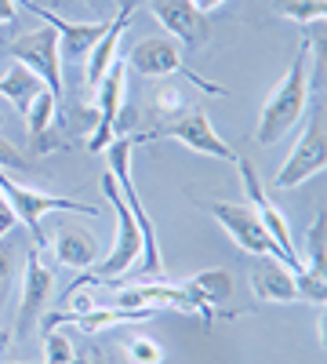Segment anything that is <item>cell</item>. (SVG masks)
Here are the masks:
<instances>
[{
	"label": "cell",
	"instance_id": "cell-11",
	"mask_svg": "<svg viewBox=\"0 0 327 364\" xmlns=\"http://www.w3.org/2000/svg\"><path fill=\"white\" fill-rule=\"evenodd\" d=\"M128 63L124 58H116L109 66V73L99 80L95 87V109H99V124H95V135L87 139V149L92 154H102V149L116 139L113 128H116V117L124 113V99H128Z\"/></svg>",
	"mask_w": 327,
	"mask_h": 364
},
{
	"label": "cell",
	"instance_id": "cell-29",
	"mask_svg": "<svg viewBox=\"0 0 327 364\" xmlns=\"http://www.w3.org/2000/svg\"><path fill=\"white\" fill-rule=\"evenodd\" d=\"M15 226H18L15 211H11V204L4 200V193H0V237H8V233H11Z\"/></svg>",
	"mask_w": 327,
	"mask_h": 364
},
{
	"label": "cell",
	"instance_id": "cell-33",
	"mask_svg": "<svg viewBox=\"0 0 327 364\" xmlns=\"http://www.w3.org/2000/svg\"><path fill=\"white\" fill-rule=\"evenodd\" d=\"M18 4H40V8L48 4V8H51V4H58V0H18Z\"/></svg>",
	"mask_w": 327,
	"mask_h": 364
},
{
	"label": "cell",
	"instance_id": "cell-4",
	"mask_svg": "<svg viewBox=\"0 0 327 364\" xmlns=\"http://www.w3.org/2000/svg\"><path fill=\"white\" fill-rule=\"evenodd\" d=\"M135 139H138V142H160V139H174V142L189 146L193 154L215 157V161H226V164H236V161H240V154H236V149H229V142H226V139L215 132L211 117H207L204 109H186L182 117L164 120L160 128H153V132H142V135H135Z\"/></svg>",
	"mask_w": 327,
	"mask_h": 364
},
{
	"label": "cell",
	"instance_id": "cell-27",
	"mask_svg": "<svg viewBox=\"0 0 327 364\" xmlns=\"http://www.w3.org/2000/svg\"><path fill=\"white\" fill-rule=\"evenodd\" d=\"M294 284H299V299L313 302V306H323V302H327V281L316 277V273L299 269V273H294Z\"/></svg>",
	"mask_w": 327,
	"mask_h": 364
},
{
	"label": "cell",
	"instance_id": "cell-16",
	"mask_svg": "<svg viewBox=\"0 0 327 364\" xmlns=\"http://www.w3.org/2000/svg\"><path fill=\"white\" fill-rule=\"evenodd\" d=\"M55 113H58V99L48 87H40L33 106L26 109V132H29V149L33 154H51V149L66 146L62 135H55Z\"/></svg>",
	"mask_w": 327,
	"mask_h": 364
},
{
	"label": "cell",
	"instance_id": "cell-20",
	"mask_svg": "<svg viewBox=\"0 0 327 364\" xmlns=\"http://www.w3.org/2000/svg\"><path fill=\"white\" fill-rule=\"evenodd\" d=\"M40 87H44V84H40L33 73H29L26 66H18V63H15L4 77H0V95H4V99L11 102V109L22 113V117H26L29 106H33V99H37Z\"/></svg>",
	"mask_w": 327,
	"mask_h": 364
},
{
	"label": "cell",
	"instance_id": "cell-18",
	"mask_svg": "<svg viewBox=\"0 0 327 364\" xmlns=\"http://www.w3.org/2000/svg\"><path fill=\"white\" fill-rule=\"evenodd\" d=\"M251 291L262 302H294V299H299L294 273L280 259H273V255H265V262L251 273Z\"/></svg>",
	"mask_w": 327,
	"mask_h": 364
},
{
	"label": "cell",
	"instance_id": "cell-35",
	"mask_svg": "<svg viewBox=\"0 0 327 364\" xmlns=\"http://www.w3.org/2000/svg\"><path fill=\"white\" fill-rule=\"evenodd\" d=\"M0 364H44V360H0Z\"/></svg>",
	"mask_w": 327,
	"mask_h": 364
},
{
	"label": "cell",
	"instance_id": "cell-1",
	"mask_svg": "<svg viewBox=\"0 0 327 364\" xmlns=\"http://www.w3.org/2000/svg\"><path fill=\"white\" fill-rule=\"evenodd\" d=\"M309 95H313V84H309V37H302L294 63L287 66V73L270 91V99H265V106L258 113V128H255L258 146H277L284 135H291L294 128H299L306 109H309Z\"/></svg>",
	"mask_w": 327,
	"mask_h": 364
},
{
	"label": "cell",
	"instance_id": "cell-31",
	"mask_svg": "<svg viewBox=\"0 0 327 364\" xmlns=\"http://www.w3.org/2000/svg\"><path fill=\"white\" fill-rule=\"evenodd\" d=\"M222 4H226V0H193V8L204 11V15H207V11H215V8H222Z\"/></svg>",
	"mask_w": 327,
	"mask_h": 364
},
{
	"label": "cell",
	"instance_id": "cell-10",
	"mask_svg": "<svg viewBox=\"0 0 327 364\" xmlns=\"http://www.w3.org/2000/svg\"><path fill=\"white\" fill-rule=\"evenodd\" d=\"M211 215L218 219V226L229 233V240L236 248H244V252H251V255H273V259H280L284 262V255H280V248L273 245V237H270V230L262 226V219L255 215V208L251 204H233V200H215L211 208Z\"/></svg>",
	"mask_w": 327,
	"mask_h": 364
},
{
	"label": "cell",
	"instance_id": "cell-32",
	"mask_svg": "<svg viewBox=\"0 0 327 364\" xmlns=\"http://www.w3.org/2000/svg\"><path fill=\"white\" fill-rule=\"evenodd\" d=\"M8 343H11V331H8V328H0V353L8 350Z\"/></svg>",
	"mask_w": 327,
	"mask_h": 364
},
{
	"label": "cell",
	"instance_id": "cell-14",
	"mask_svg": "<svg viewBox=\"0 0 327 364\" xmlns=\"http://www.w3.org/2000/svg\"><path fill=\"white\" fill-rule=\"evenodd\" d=\"M22 8H29V15L44 18V26H51L55 33H58L62 63H77L80 55H87V51L99 44V37L106 33V26H109V22H66L62 15H55V11H48L40 4H22Z\"/></svg>",
	"mask_w": 327,
	"mask_h": 364
},
{
	"label": "cell",
	"instance_id": "cell-34",
	"mask_svg": "<svg viewBox=\"0 0 327 364\" xmlns=\"http://www.w3.org/2000/svg\"><path fill=\"white\" fill-rule=\"evenodd\" d=\"M87 357H92V364H109V360H106V357H102L99 350H92V353H87Z\"/></svg>",
	"mask_w": 327,
	"mask_h": 364
},
{
	"label": "cell",
	"instance_id": "cell-25",
	"mask_svg": "<svg viewBox=\"0 0 327 364\" xmlns=\"http://www.w3.org/2000/svg\"><path fill=\"white\" fill-rule=\"evenodd\" d=\"M73 343L58 328H51L44 336V364H73Z\"/></svg>",
	"mask_w": 327,
	"mask_h": 364
},
{
	"label": "cell",
	"instance_id": "cell-15",
	"mask_svg": "<svg viewBox=\"0 0 327 364\" xmlns=\"http://www.w3.org/2000/svg\"><path fill=\"white\" fill-rule=\"evenodd\" d=\"M157 317V310H121V306H102V302H95L92 310H73V314H51L44 317L48 331L51 328H66V324H77L80 331H102V328H116V324H138V321H150Z\"/></svg>",
	"mask_w": 327,
	"mask_h": 364
},
{
	"label": "cell",
	"instance_id": "cell-22",
	"mask_svg": "<svg viewBox=\"0 0 327 364\" xmlns=\"http://www.w3.org/2000/svg\"><path fill=\"white\" fill-rule=\"evenodd\" d=\"M186 109H193V106H189V91H186V87H178V84L160 80V87L153 91V113L160 117V124H164V120L182 117Z\"/></svg>",
	"mask_w": 327,
	"mask_h": 364
},
{
	"label": "cell",
	"instance_id": "cell-6",
	"mask_svg": "<svg viewBox=\"0 0 327 364\" xmlns=\"http://www.w3.org/2000/svg\"><path fill=\"white\" fill-rule=\"evenodd\" d=\"M0 193H4V200L11 204L15 219L33 230V248H44L48 245V237L40 230V219L48 215V211H77V215H92V219L99 215L95 204H80V200H70V197H55V193H44V190L18 186V182H11L4 175V168H0Z\"/></svg>",
	"mask_w": 327,
	"mask_h": 364
},
{
	"label": "cell",
	"instance_id": "cell-26",
	"mask_svg": "<svg viewBox=\"0 0 327 364\" xmlns=\"http://www.w3.org/2000/svg\"><path fill=\"white\" fill-rule=\"evenodd\" d=\"M15 266H18V252H15V240L8 233V237H0V299L15 284Z\"/></svg>",
	"mask_w": 327,
	"mask_h": 364
},
{
	"label": "cell",
	"instance_id": "cell-36",
	"mask_svg": "<svg viewBox=\"0 0 327 364\" xmlns=\"http://www.w3.org/2000/svg\"><path fill=\"white\" fill-rule=\"evenodd\" d=\"M0 124H4V113H0Z\"/></svg>",
	"mask_w": 327,
	"mask_h": 364
},
{
	"label": "cell",
	"instance_id": "cell-17",
	"mask_svg": "<svg viewBox=\"0 0 327 364\" xmlns=\"http://www.w3.org/2000/svg\"><path fill=\"white\" fill-rule=\"evenodd\" d=\"M55 259L70 266V269H84V266H92L99 259V240L95 233H87L84 226L77 223H58L55 226Z\"/></svg>",
	"mask_w": 327,
	"mask_h": 364
},
{
	"label": "cell",
	"instance_id": "cell-23",
	"mask_svg": "<svg viewBox=\"0 0 327 364\" xmlns=\"http://www.w3.org/2000/svg\"><path fill=\"white\" fill-rule=\"evenodd\" d=\"M277 15L299 22V26H313V22H323L327 15V0H273Z\"/></svg>",
	"mask_w": 327,
	"mask_h": 364
},
{
	"label": "cell",
	"instance_id": "cell-13",
	"mask_svg": "<svg viewBox=\"0 0 327 364\" xmlns=\"http://www.w3.org/2000/svg\"><path fill=\"white\" fill-rule=\"evenodd\" d=\"M157 22L167 29V37L182 48H204L211 37V22L204 11L193 8V0H150Z\"/></svg>",
	"mask_w": 327,
	"mask_h": 364
},
{
	"label": "cell",
	"instance_id": "cell-19",
	"mask_svg": "<svg viewBox=\"0 0 327 364\" xmlns=\"http://www.w3.org/2000/svg\"><path fill=\"white\" fill-rule=\"evenodd\" d=\"M182 288L193 302H200L204 310H215V306H222V302L233 299V277H229V269H218V266L189 277Z\"/></svg>",
	"mask_w": 327,
	"mask_h": 364
},
{
	"label": "cell",
	"instance_id": "cell-24",
	"mask_svg": "<svg viewBox=\"0 0 327 364\" xmlns=\"http://www.w3.org/2000/svg\"><path fill=\"white\" fill-rule=\"evenodd\" d=\"M124 353H128L131 364H164V350L150 336H128L124 339Z\"/></svg>",
	"mask_w": 327,
	"mask_h": 364
},
{
	"label": "cell",
	"instance_id": "cell-7",
	"mask_svg": "<svg viewBox=\"0 0 327 364\" xmlns=\"http://www.w3.org/2000/svg\"><path fill=\"white\" fill-rule=\"evenodd\" d=\"M124 63H128V70H135V73L145 77V80H167V77H174V73H182V77H189L200 91L226 95V87L196 77V73L182 63V44L171 41V37H145V41H138V44L128 51Z\"/></svg>",
	"mask_w": 327,
	"mask_h": 364
},
{
	"label": "cell",
	"instance_id": "cell-12",
	"mask_svg": "<svg viewBox=\"0 0 327 364\" xmlns=\"http://www.w3.org/2000/svg\"><path fill=\"white\" fill-rule=\"evenodd\" d=\"M55 277L40 259V248H29L26 269H22V295H18V339L33 336V328L44 314V302L51 299Z\"/></svg>",
	"mask_w": 327,
	"mask_h": 364
},
{
	"label": "cell",
	"instance_id": "cell-21",
	"mask_svg": "<svg viewBox=\"0 0 327 364\" xmlns=\"http://www.w3.org/2000/svg\"><path fill=\"white\" fill-rule=\"evenodd\" d=\"M306 269L327 281V223H323V211L313 219V226L306 233Z\"/></svg>",
	"mask_w": 327,
	"mask_h": 364
},
{
	"label": "cell",
	"instance_id": "cell-9",
	"mask_svg": "<svg viewBox=\"0 0 327 364\" xmlns=\"http://www.w3.org/2000/svg\"><path fill=\"white\" fill-rule=\"evenodd\" d=\"M236 171H240V178H244V193H248V204L255 208V215L262 219V226L270 230V237H273V245L280 248V255H284V266L287 269H306V262H302V255H299V248H294V240H291V226H287V215L277 208V200L265 193V186H262V178H258V171H255V164L248 161V157H240L236 161Z\"/></svg>",
	"mask_w": 327,
	"mask_h": 364
},
{
	"label": "cell",
	"instance_id": "cell-2",
	"mask_svg": "<svg viewBox=\"0 0 327 364\" xmlns=\"http://www.w3.org/2000/svg\"><path fill=\"white\" fill-rule=\"evenodd\" d=\"M102 190H106V200H109V204H113V211H116V240H113L109 255H106L92 273H80V277L66 288V299H70V295H77V291H84V288L116 284V281H121L124 273L131 269V266H138V262H142V233H138V226H135V215H131V208H128V200H124L121 186H116L113 171H106V175H102Z\"/></svg>",
	"mask_w": 327,
	"mask_h": 364
},
{
	"label": "cell",
	"instance_id": "cell-5",
	"mask_svg": "<svg viewBox=\"0 0 327 364\" xmlns=\"http://www.w3.org/2000/svg\"><path fill=\"white\" fill-rule=\"evenodd\" d=\"M323 168H327V117H323V106L316 102L306 117V124H302V139L294 142L287 161L280 164L273 186L294 190V186H302L306 178L320 175Z\"/></svg>",
	"mask_w": 327,
	"mask_h": 364
},
{
	"label": "cell",
	"instance_id": "cell-3",
	"mask_svg": "<svg viewBox=\"0 0 327 364\" xmlns=\"http://www.w3.org/2000/svg\"><path fill=\"white\" fill-rule=\"evenodd\" d=\"M138 146L135 135H121V139H113L106 149H109V171L116 178V186H121L128 208H131V215H135V226L142 233V273H150V277H157L160 273V240H157V226L150 219V211L142 208V197L135 190V182H131V149Z\"/></svg>",
	"mask_w": 327,
	"mask_h": 364
},
{
	"label": "cell",
	"instance_id": "cell-28",
	"mask_svg": "<svg viewBox=\"0 0 327 364\" xmlns=\"http://www.w3.org/2000/svg\"><path fill=\"white\" fill-rule=\"evenodd\" d=\"M0 168H18V171H26V168H33V161H29L18 146H11L8 139H0Z\"/></svg>",
	"mask_w": 327,
	"mask_h": 364
},
{
	"label": "cell",
	"instance_id": "cell-30",
	"mask_svg": "<svg viewBox=\"0 0 327 364\" xmlns=\"http://www.w3.org/2000/svg\"><path fill=\"white\" fill-rule=\"evenodd\" d=\"M15 15H18V4H15V0H0V26H11Z\"/></svg>",
	"mask_w": 327,
	"mask_h": 364
},
{
	"label": "cell",
	"instance_id": "cell-8",
	"mask_svg": "<svg viewBox=\"0 0 327 364\" xmlns=\"http://www.w3.org/2000/svg\"><path fill=\"white\" fill-rule=\"evenodd\" d=\"M8 58L18 66H26L33 73L55 99H62V51H58V33L51 26L44 29H33V33H22L18 41L8 44Z\"/></svg>",
	"mask_w": 327,
	"mask_h": 364
}]
</instances>
